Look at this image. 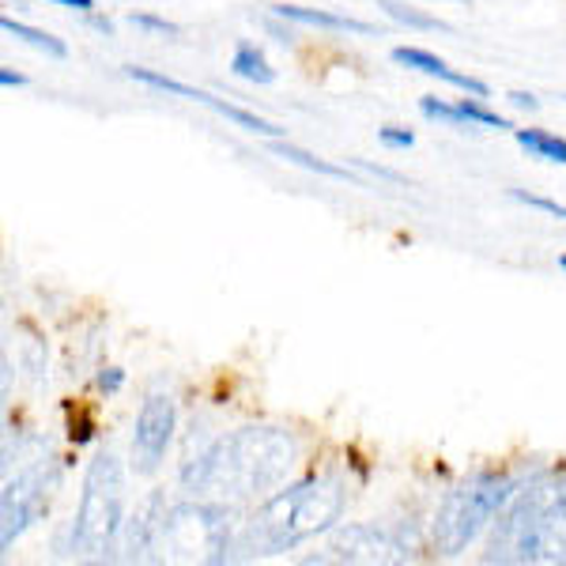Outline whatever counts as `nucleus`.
Instances as JSON below:
<instances>
[{
  "label": "nucleus",
  "mask_w": 566,
  "mask_h": 566,
  "mask_svg": "<svg viewBox=\"0 0 566 566\" xmlns=\"http://www.w3.org/2000/svg\"><path fill=\"white\" fill-rule=\"evenodd\" d=\"M333 555H322L325 559H336V563H405L408 552H405V541L389 533L381 525H348V528H333V544H328Z\"/></svg>",
  "instance_id": "nucleus-9"
},
{
  "label": "nucleus",
  "mask_w": 566,
  "mask_h": 566,
  "mask_svg": "<svg viewBox=\"0 0 566 566\" xmlns=\"http://www.w3.org/2000/svg\"><path fill=\"white\" fill-rule=\"evenodd\" d=\"M69 438L76 446H84V442H91V438H95V423H91L87 416H80V419H72L69 423Z\"/></svg>",
  "instance_id": "nucleus-25"
},
{
  "label": "nucleus",
  "mask_w": 566,
  "mask_h": 566,
  "mask_svg": "<svg viewBox=\"0 0 566 566\" xmlns=\"http://www.w3.org/2000/svg\"><path fill=\"white\" fill-rule=\"evenodd\" d=\"M458 106H461V114H464V125H483V129H510L506 117H499L495 109H488L476 95H472V98H458Z\"/></svg>",
  "instance_id": "nucleus-19"
},
{
  "label": "nucleus",
  "mask_w": 566,
  "mask_h": 566,
  "mask_svg": "<svg viewBox=\"0 0 566 566\" xmlns=\"http://www.w3.org/2000/svg\"><path fill=\"white\" fill-rule=\"evenodd\" d=\"M378 140L386 144V148H400V151H408V148H412V144H416V136L408 133V129H392V125H389V129H381V133H378Z\"/></svg>",
  "instance_id": "nucleus-24"
},
{
  "label": "nucleus",
  "mask_w": 566,
  "mask_h": 566,
  "mask_svg": "<svg viewBox=\"0 0 566 566\" xmlns=\"http://www.w3.org/2000/svg\"><path fill=\"white\" fill-rule=\"evenodd\" d=\"M559 269H563V272H566V258H559Z\"/></svg>",
  "instance_id": "nucleus-30"
},
{
  "label": "nucleus",
  "mask_w": 566,
  "mask_h": 566,
  "mask_svg": "<svg viewBox=\"0 0 566 566\" xmlns=\"http://www.w3.org/2000/svg\"><path fill=\"white\" fill-rule=\"evenodd\" d=\"M20 458H23V450H20ZM57 483H61L57 453L39 438L34 453H27L20 461L15 476L4 472V495H0V547H4V552L50 510V499H53V491H57Z\"/></svg>",
  "instance_id": "nucleus-6"
},
{
  "label": "nucleus",
  "mask_w": 566,
  "mask_h": 566,
  "mask_svg": "<svg viewBox=\"0 0 566 566\" xmlns=\"http://www.w3.org/2000/svg\"><path fill=\"white\" fill-rule=\"evenodd\" d=\"M510 197H514L517 205L536 208V212H544V216L566 219V205H559V200H547V197H536V193H522V189H514V193H510Z\"/></svg>",
  "instance_id": "nucleus-21"
},
{
  "label": "nucleus",
  "mask_w": 566,
  "mask_h": 566,
  "mask_svg": "<svg viewBox=\"0 0 566 566\" xmlns=\"http://www.w3.org/2000/svg\"><path fill=\"white\" fill-rule=\"evenodd\" d=\"M522 488L506 472H476L453 491H446V499L438 502L434 522H431V544L438 555H461L476 536L502 514L514 491Z\"/></svg>",
  "instance_id": "nucleus-4"
},
{
  "label": "nucleus",
  "mask_w": 566,
  "mask_h": 566,
  "mask_svg": "<svg viewBox=\"0 0 566 566\" xmlns=\"http://www.w3.org/2000/svg\"><path fill=\"white\" fill-rule=\"evenodd\" d=\"M178 431V405L170 392H148L133 423V464L136 472L151 476L167 461V450Z\"/></svg>",
  "instance_id": "nucleus-7"
},
{
  "label": "nucleus",
  "mask_w": 566,
  "mask_h": 566,
  "mask_svg": "<svg viewBox=\"0 0 566 566\" xmlns=\"http://www.w3.org/2000/svg\"><path fill=\"white\" fill-rule=\"evenodd\" d=\"M344 506H348V483L340 476L314 472V476L283 483L239 522L227 547V563H253L295 552L298 544L333 533L344 517Z\"/></svg>",
  "instance_id": "nucleus-2"
},
{
  "label": "nucleus",
  "mask_w": 566,
  "mask_h": 566,
  "mask_svg": "<svg viewBox=\"0 0 566 566\" xmlns=\"http://www.w3.org/2000/svg\"><path fill=\"white\" fill-rule=\"evenodd\" d=\"M125 528V469L117 453L103 450L87 464L84 495H80L76 522L69 533V555L103 563L114 559Z\"/></svg>",
  "instance_id": "nucleus-3"
},
{
  "label": "nucleus",
  "mask_w": 566,
  "mask_h": 566,
  "mask_svg": "<svg viewBox=\"0 0 566 566\" xmlns=\"http://www.w3.org/2000/svg\"><path fill=\"white\" fill-rule=\"evenodd\" d=\"M541 563H566V472H555L552 510L541 536Z\"/></svg>",
  "instance_id": "nucleus-12"
},
{
  "label": "nucleus",
  "mask_w": 566,
  "mask_h": 566,
  "mask_svg": "<svg viewBox=\"0 0 566 566\" xmlns=\"http://www.w3.org/2000/svg\"><path fill=\"white\" fill-rule=\"evenodd\" d=\"M272 15L283 23H298V27H322V31H348V34H374L370 23L352 20V15H336V12H322V8H298V4H276Z\"/></svg>",
  "instance_id": "nucleus-13"
},
{
  "label": "nucleus",
  "mask_w": 566,
  "mask_h": 566,
  "mask_svg": "<svg viewBox=\"0 0 566 566\" xmlns=\"http://www.w3.org/2000/svg\"><path fill=\"white\" fill-rule=\"evenodd\" d=\"M419 114L431 117V122L453 125V129H461V125H464L461 106L458 103H442V98H419Z\"/></svg>",
  "instance_id": "nucleus-20"
},
{
  "label": "nucleus",
  "mask_w": 566,
  "mask_h": 566,
  "mask_svg": "<svg viewBox=\"0 0 566 566\" xmlns=\"http://www.w3.org/2000/svg\"><path fill=\"white\" fill-rule=\"evenodd\" d=\"M392 61H397V65H405V69L423 72V76L442 80V84L458 87V91H464V95L488 98V84H483V80H476V76H464V72H458V69L446 65L442 57H434V53H427V50H416V45H397V50H392Z\"/></svg>",
  "instance_id": "nucleus-11"
},
{
  "label": "nucleus",
  "mask_w": 566,
  "mask_h": 566,
  "mask_svg": "<svg viewBox=\"0 0 566 566\" xmlns=\"http://www.w3.org/2000/svg\"><path fill=\"white\" fill-rule=\"evenodd\" d=\"M272 151H276L280 159L295 163V167L314 170V175H325V178H336V181H359L348 167H340V163H328V159H317V155H310V151H303V148H295V144L276 140V144H272Z\"/></svg>",
  "instance_id": "nucleus-15"
},
{
  "label": "nucleus",
  "mask_w": 566,
  "mask_h": 566,
  "mask_svg": "<svg viewBox=\"0 0 566 566\" xmlns=\"http://www.w3.org/2000/svg\"><path fill=\"white\" fill-rule=\"evenodd\" d=\"M555 472H536L533 480L514 491L502 506L483 559L488 563H541V536L547 510H552Z\"/></svg>",
  "instance_id": "nucleus-5"
},
{
  "label": "nucleus",
  "mask_w": 566,
  "mask_h": 566,
  "mask_svg": "<svg viewBox=\"0 0 566 566\" xmlns=\"http://www.w3.org/2000/svg\"><path fill=\"white\" fill-rule=\"evenodd\" d=\"M231 72L239 80H245V84H261V87L276 80V69L269 65V57H264V53L253 42H239V45H234Z\"/></svg>",
  "instance_id": "nucleus-14"
},
{
  "label": "nucleus",
  "mask_w": 566,
  "mask_h": 566,
  "mask_svg": "<svg viewBox=\"0 0 566 566\" xmlns=\"http://www.w3.org/2000/svg\"><path fill=\"white\" fill-rule=\"evenodd\" d=\"M381 8H386V15H392L397 23L416 27V31H446V23H442V20L416 12V8H408V4H397V0H381Z\"/></svg>",
  "instance_id": "nucleus-18"
},
{
  "label": "nucleus",
  "mask_w": 566,
  "mask_h": 566,
  "mask_svg": "<svg viewBox=\"0 0 566 566\" xmlns=\"http://www.w3.org/2000/svg\"><path fill=\"white\" fill-rule=\"evenodd\" d=\"M517 144L533 155V159H544V163H566V140L555 133H544V129H517Z\"/></svg>",
  "instance_id": "nucleus-17"
},
{
  "label": "nucleus",
  "mask_w": 566,
  "mask_h": 566,
  "mask_svg": "<svg viewBox=\"0 0 566 566\" xmlns=\"http://www.w3.org/2000/svg\"><path fill=\"white\" fill-rule=\"evenodd\" d=\"M0 31L12 34V39H20V42H27V45H34V50L50 53V57H69V45L61 42V39H53V34L39 31V27H27L20 20H12V15H4V20H0Z\"/></svg>",
  "instance_id": "nucleus-16"
},
{
  "label": "nucleus",
  "mask_w": 566,
  "mask_h": 566,
  "mask_svg": "<svg viewBox=\"0 0 566 566\" xmlns=\"http://www.w3.org/2000/svg\"><path fill=\"white\" fill-rule=\"evenodd\" d=\"M125 76L136 80V84H144V87H155V91H163V95H178V98H189V103H200V106H208V109H216L223 122H231V125H239V129L245 133H258V136H272V140H280L283 129L280 125H272V122H264V117H258L253 109H245V106H234V103H227V98H216V95H208V91H200V87H189V84H181V80H170V76H163V72H151V69H125Z\"/></svg>",
  "instance_id": "nucleus-8"
},
{
  "label": "nucleus",
  "mask_w": 566,
  "mask_h": 566,
  "mask_svg": "<svg viewBox=\"0 0 566 566\" xmlns=\"http://www.w3.org/2000/svg\"><path fill=\"white\" fill-rule=\"evenodd\" d=\"M53 4H61V8H76V12H84V15L95 12V0H53Z\"/></svg>",
  "instance_id": "nucleus-27"
},
{
  "label": "nucleus",
  "mask_w": 566,
  "mask_h": 566,
  "mask_svg": "<svg viewBox=\"0 0 566 566\" xmlns=\"http://www.w3.org/2000/svg\"><path fill=\"white\" fill-rule=\"evenodd\" d=\"M167 510H170L167 495H163V491H151V495L133 510V517H125L122 541H117V552H122L125 563L148 559L151 552H159Z\"/></svg>",
  "instance_id": "nucleus-10"
},
{
  "label": "nucleus",
  "mask_w": 566,
  "mask_h": 566,
  "mask_svg": "<svg viewBox=\"0 0 566 566\" xmlns=\"http://www.w3.org/2000/svg\"><path fill=\"white\" fill-rule=\"evenodd\" d=\"M298 464V442L287 427L245 423L212 438L208 450L181 458L178 483L189 499H212L227 506H258L291 480Z\"/></svg>",
  "instance_id": "nucleus-1"
},
{
  "label": "nucleus",
  "mask_w": 566,
  "mask_h": 566,
  "mask_svg": "<svg viewBox=\"0 0 566 566\" xmlns=\"http://www.w3.org/2000/svg\"><path fill=\"white\" fill-rule=\"evenodd\" d=\"M563 98H566V95H563Z\"/></svg>",
  "instance_id": "nucleus-31"
},
{
  "label": "nucleus",
  "mask_w": 566,
  "mask_h": 566,
  "mask_svg": "<svg viewBox=\"0 0 566 566\" xmlns=\"http://www.w3.org/2000/svg\"><path fill=\"white\" fill-rule=\"evenodd\" d=\"M0 84H4V87H23L27 76H20V72H12V69H0Z\"/></svg>",
  "instance_id": "nucleus-28"
},
{
  "label": "nucleus",
  "mask_w": 566,
  "mask_h": 566,
  "mask_svg": "<svg viewBox=\"0 0 566 566\" xmlns=\"http://www.w3.org/2000/svg\"><path fill=\"white\" fill-rule=\"evenodd\" d=\"M95 386L103 389L106 397H114V392H122V386H125V370L122 367H103L95 378Z\"/></svg>",
  "instance_id": "nucleus-22"
},
{
  "label": "nucleus",
  "mask_w": 566,
  "mask_h": 566,
  "mask_svg": "<svg viewBox=\"0 0 566 566\" xmlns=\"http://www.w3.org/2000/svg\"><path fill=\"white\" fill-rule=\"evenodd\" d=\"M450 4H472V0H450Z\"/></svg>",
  "instance_id": "nucleus-29"
},
{
  "label": "nucleus",
  "mask_w": 566,
  "mask_h": 566,
  "mask_svg": "<svg viewBox=\"0 0 566 566\" xmlns=\"http://www.w3.org/2000/svg\"><path fill=\"white\" fill-rule=\"evenodd\" d=\"M129 23H133V27H140V31H151V34H178V23L155 20V15H144V12L129 15Z\"/></svg>",
  "instance_id": "nucleus-23"
},
{
  "label": "nucleus",
  "mask_w": 566,
  "mask_h": 566,
  "mask_svg": "<svg viewBox=\"0 0 566 566\" xmlns=\"http://www.w3.org/2000/svg\"><path fill=\"white\" fill-rule=\"evenodd\" d=\"M510 103H514L517 109H541L536 95H525V91H514V95H510Z\"/></svg>",
  "instance_id": "nucleus-26"
}]
</instances>
